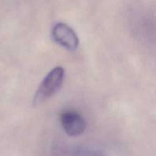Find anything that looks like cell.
Segmentation results:
<instances>
[{
	"mask_svg": "<svg viewBox=\"0 0 156 156\" xmlns=\"http://www.w3.org/2000/svg\"><path fill=\"white\" fill-rule=\"evenodd\" d=\"M65 77V70L57 66L49 72L40 84L33 99L34 106H38L54 95L62 87Z\"/></svg>",
	"mask_w": 156,
	"mask_h": 156,
	"instance_id": "cell-1",
	"label": "cell"
},
{
	"mask_svg": "<svg viewBox=\"0 0 156 156\" xmlns=\"http://www.w3.org/2000/svg\"><path fill=\"white\" fill-rule=\"evenodd\" d=\"M52 37L56 44L70 51H74L79 47V39L77 34L65 23L59 22L53 26Z\"/></svg>",
	"mask_w": 156,
	"mask_h": 156,
	"instance_id": "cell-2",
	"label": "cell"
},
{
	"mask_svg": "<svg viewBox=\"0 0 156 156\" xmlns=\"http://www.w3.org/2000/svg\"><path fill=\"white\" fill-rule=\"evenodd\" d=\"M60 123L66 133L69 136H78L85 132L86 122L81 114L76 111H67L62 113Z\"/></svg>",
	"mask_w": 156,
	"mask_h": 156,
	"instance_id": "cell-3",
	"label": "cell"
},
{
	"mask_svg": "<svg viewBox=\"0 0 156 156\" xmlns=\"http://www.w3.org/2000/svg\"><path fill=\"white\" fill-rule=\"evenodd\" d=\"M80 156H106L105 154L102 153L100 151H96V150H92V151H87V152H83L82 154H81Z\"/></svg>",
	"mask_w": 156,
	"mask_h": 156,
	"instance_id": "cell-4",
	"label": "cell"
}]
</instances>
